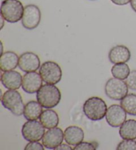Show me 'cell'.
<instances>
[{
    "label": "cell",
    "instance_id": "obj_9",
    "mask_svg": "<svg viewBox=\"0 0 136 150\" xmlns=\"http://www.w3.org/2000/svg\"><path fill=\"white\" fill-rule=\"evenodd\" d=\"M126 113L121 105H112L107 110L106 115V122L112 127H120L126 120Z\"/></svg>",
    "mask_w": 136,
    "mask_h": 150
},
{
    "label": "cell",
    "instance_id": "obj_6",
    "mask_svg": "<svg viewBox=\"0 0 136 150\" xmlns=\"http://www.w3.org/2000/svg\"><path fill=\"white\" fill-rule=\"evenodd\" d=\"M39 74L46 83L55 85L62 78V69L58 64L53 61L44 62L39 68Z\"/></svg>",
    "mask_w": 136,
    "mask_h": 150
},
{
    "label": "cell",
    "instance_id": "obj_23",
    "mask_svg": "<svg viewBox=\"0 0 136 150\" xmlns=\"http://www.w3.org/2000/svg\"><path fill=\"white\" fill-rule=\"evenodd\" d=\"M98 144L96 142H82L75 146L73 150H95L98 148Z\"/></svg>",
    "mask_w": 136,
    "mask_h": 150
},
{
    "label": "cell",
    "instance_id": "obj_12",
    "mask_svg": "<svg viewBox=\"0 0 136 150\" xmlns=\"http://www.w3.org/2000/svg\"><path fill=\"white\" fill-rule=\"evenodd\" d=\"M41 67V62L39 56L36 54L27 52L19 56V68L23 71H36Z\"/></svg>",
    "mask_w": 136,
    "mask_h": 150
},
{
    "label": "cell",
    "instance_id": "obj_22",
    "mask_svg": "<svg viewBox=\"0 0 136 150\" xmlns=\"http://www.w3.org/2000/svg\"><path fill=\"white\" fill-rule=\"evenodd\" d=\"M117 150H136V141L134 139H124L117 145Z\"/></svg>",
    "mask_w": 136,
    "mask_h": 150
},
{
    "label": "cell",
    "instance_id": "obj_27",
    "mask_svg": "<svg viewBox=\"0 0 136 150\" xmlns=\"http://www.w3.org/2000/svg\"><path fill=\"white\" fill-rule=\"evenodd\" d=\"M70 145H68L65 144H61V145H59L58 147H57L54 150H72L73 148H72L70 146Z\"/></svg>",
    "mask_w": 136,
    "mask_h": 150
},
{
    "label": "cell",
    "instance_id": "obj_21",
    "mask_svg": "<svg viewBox=\"0 0 136 150\" xmlns=\"http://www.w3.org/2000/svg\"><path fill=\"white\" fill-rule=\"evenodd\" d=\"M111 73L114 77L120 79H125L130 73L129 66L125 63L116 64L112 66Z\"/></svg>",
    "mask_w": 136,
    "mask_h": 150
},
{
    "label": "cell",
    "instance_id": "obj_29",
    "mask_svg": "<svg viewBox=\"0 0 136 150\" xmlns=\"http://www.w3.org/2000/svg\"><path fill=\"white\" fill-rule=\"evenodd\" d=\"M91 1H94V0H91Z\"/></svg>",
    "mask_w": 136,
    "mask_h": 150
},
{
    "label": "cell",
    "instance_id": "obj_16",
    "mask_svg": "<svg viewBox=\"0 0 136 150\" xmlns=\"http://www.w3.org/2000/svg\"><path fill=\"white\" fill-rule=\"evenodd\" d=\"M19 57L14 52H6L0 58V69L2 71L14 70L19 66Z\"/></svg>",
    "mask_w": 136,
    "mask_h": 150
},
{
    "label": "cell",
    "instance_id": "obj_18",
    "mask_svg": "<svg viewBox=\"0 0 136 150\" xmlns=\"http://www.w3.org/2000/svg\"><path fill=\"white\" fill-rule=\"evenodd\" d=\"M43 112V107L38 101L31 100L25 105L24 115L27 120H37Z\"/></svg>",
    "mask_w": 136,
    "mask_h": 150
},
{
    "label": "cell",
    "instance_id": "obj_5",
    "mask_svg": "<svg viewBox=\"0 0 136 150\" xmlns=\"http://www.w3.org/2000/svg\"><path fill=\"white\" fill-rule=\"evenodd\" d=\"M128 87L125 81L114 77L108 80L104 87L106 96L110 99L121 100L128 94Z\"/></svg>",
    "mask_w": 136,
    "mask_h": 150
},
{
    "label": "cell",
    "instance_id": "obj_10",
    "mask_svg": "<svg viewBox=\"0 0 136 150\" xmlns=\"http://www.w3.org/2000/svg\"><path fill=\"white\" fill-rule=\"evenodd\" d=\"M43 81L40 74L36 71L27 72L23 77L22 89L27 93H35L43 85Z\"/></svg>",
    "mask_w": 136,
    "mask_h": 150
},
{
    "label": "cell",
    "instance_id": "obj_17",
    "mask_svg": "<svg viewBox=\"0 0 136 150\" xmlns=\"http://www.w3.org/2000/svg\"><path fill=\"white\" fill-rule=\"evenodd\" d=\"M40 122L47 129L55 128L59 124V117L56 111L47 108L43 111L39 118Z\"/></svg>",
    "mask_w": 136,
    "mask_h": 150
},
{
    "label": "cell",
    "instance_id": "obj_8",
    "mask_svg": "<svg viewBox=\"0 0 136 150\" xmlns=\"http://www.w3.org/2000/svg\"><path fill=\"white\" fill-rule=\"evenodd\" d=\"M41 19V13L39 7L34 4L26 6L21 19L23 27L28 30L35 29L38 27Z\"/></svg>",
    "mask_w": 136,
    "mask_h": 150
},
{
    "label": "cell",
    "instance_id": "obj_19",
    "mask_svg": "<svg viewBox=\"0 0 136 150\" xmlns=\"http://www.w3.org/2000/svg\"><path fill=\"white\" fill-rule=\"evenodd\" d=\"M119 134L121 138L124 139H135L136 120L134 119L125 120L120 126Z\"/></svg>",
    "mask_w": 136,
    "mask_h": 150
},
{
    "label": "cell",
    "instance_id": "obj_7",
    "mask_svg": "<svg viewBox=\"0 0 136 150\" xmlns=\"http://www.w3.org/2000/svg\"><path fill=\"white\" fill-rule=\"evenodd\" d=\"M44 128L41 122L29 120L23 125L22 136L28 142H39L44 134Z\"/></svg>",
    "mask_w": 136,
    "mask_h": 150
},
{
    "label": "cell",
    "instance_id": "obj_28",
    "mask_svg": "<svg viewBox=\"0 0 136 150\" xmlns=\"http://www.w3.org/2000/svg\"><path fill=\"white\" fill-rule=\"evenodd\" d=\"M130 6L133 11L136 13V0H132L130 2Z\"/></svg>",
    "mask_w": 136,
    "mask_h": 150
},
{
    "label": "cell",
    "instance_id": "obj_24",
    "mask_svg": "<svg viewBox=\"0 0 136 150\" xmlns=\"http://www.w3.org/2000/svg\"><path fill=\"white\" fill-rule=\"evenodd\" d=\"M125 81L129 89L136 91V70L131 71Z\"/></svg>",
    "mask_w": 136,
    "mask_h": 150
},
{
    "label": "cell",
    "instance_id": "obj_11",
    "mask_svg": "<svg viewBox=\"0 0 136 150\" xmlns=\"http://www.w3.org/2000/svg\"><path fill=\"white\" fill-rule=\"evenodd\" d=\"M64 133L60 128H53L49 129L44 133L42 138V143L46 148L54 149L64 140Z\"/></svg>",
    "mask_w": 136,
    "mask_h": 150
},
{
    "label": "cell",
    "instance_id": "obj_3",
    "mask_svg": "<svg viewBox=\"0 0 136 150\" xmlns=\"http://www.w3.org/2000/svg\"><path fill=\"white\" fill-rule=\"evenodd\" d=\"M24 8L19 0H4L1 4V16L8 23H17L22 19Z\"/></svg>",
    "mask_w": 136,
    "mask_h": 150
},
{
    "label": "cell",
    "instance_id": "obj_26",
    "mask_svg": "<svg viewBox=\"0 0 136 150\" xmlns=\"http://www.w3.org/2000/svg\"><path fill=\"white\" fill-rule=\"evenodd\" d=\"M132 0H111V1L117 6H125L130 3Z\"/></svg>",
    "mask_w": 136,
    "mask_h": 150
},
{
    "label": "cell",
    "instance_id": "obj_4",
    "mask_svg": "<svg viewBox=\"0 0 136 150\" xmlns=\"http://www.w3.org/2000/svg\"><path fill=\"white\" fill-rule=\"evenodd\" d=\"M2 105L14 115L19 116L24 113L25 105L21 94L16 90H9L1 95Z\"/></svg>",
    "mask_w": 136,
    "mask_h": 150
},
{
    "label": "cell",
    "instance_id": "obj_20",
    "mask_svg": "<svg viewBox=\"0 0 136 150\" xmlns=\"http://www.w3.org/2000/svg\"><path fill=\"white\" fill-rule=\"evenodd\" d=\"M120 105L128 115L136 116V94H127L121 100Z\"/></svg>",
    "mask_w": 136,
    "mask_h": 150
},
{
    "label": "cell",
    "instance_id": "obj_14",
    "mask_svg": "<svg viewBox=\"0 0 136 150\" xmlns=\"http://www.w3.org/2000/svg\"><path fill=\"white\" fill-rule=\"evenodd\" d=\"M131 58V52L127 47L124 45H117L112 48L108 53V58L112 64L127 62Z\"/></svg>",
    "mask_w": 136,
    "mask_h": 150
},
{
    "label": "cell",
    "instance_id": "obj_15",
    "mask_svg": "<svg viewBox=\"0 0 136 150\" xmlns=\"http://www.w3.org/2000/svg\"><path fill=\"white\" fill-rule=\"evenodd\" d=\"M84 138V133L83 130L77 126H69L64 132V140L70 146H77L83 141Z\"/></svg>",
    "mask_w": 136,
    "mask_h": 150
},
{
    "label": "cell",
    "instance_id": "obj_13",
    "mask_svg": "<svg viewBox=\"0 0 136 150\" xmlns=\"http://www.w3.org/2000/svg\"><path fill=\"white\" fill-rule=\"evenodd\" d=\"M1 81L6 89L17 90L22 85L23 77L21 74L17 71H4L1 76Z\"/></svg>",
    "mask_w": 136,
    "mask_h": 150
},
{
    "label": "cell",
    "instance_id": "obj_25",
    "mask_svg": "<svg viewBox=\"0 0 136 150\" xmlns=\"http://www.w3.org/2000/svg\"><path fill=\"white\" fill-rule=\"evenodd\" d=\"M43 144H41L39 142H30L26 145L25 150H44Z\"/></svg>",
    "mask_w": 136,
    "mask_h": 150
},
{
    "label": "cell",
    "instance_id": "obj_1",
    "mask_svg": "<svg viewBox=\"0 0 136 150\" xmlns=\"http://www.w3.org/2000/svg\"><path fill=\"white\" fill-rule=\"evenodd\" d=\"M37 101L45 108H52L59 104L61 93L59 88L54 85L45 84L37 92Z\"/></svg>",
    "mask_w": 136,
    "mask_h": 150
},
{
    "label": "cell",
    "instance_id": "obj_2",
    "mask_svg": "<svg viewBox=\"0 0 136 150\" xmlns=\"http://www.w3.org/2000/svg\"><path fill=\"white\" fill-rule=\"evenodd\" d=\"M107 110L105 101L98 97L88 98L83 105V112L85 116L92 121L102 120L106 116Z\"/></svg>",
    "mask_w": 136,
    "mask_h": 150
}]
</instances>
